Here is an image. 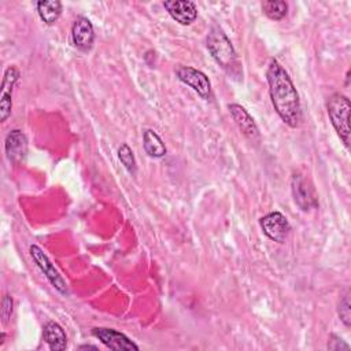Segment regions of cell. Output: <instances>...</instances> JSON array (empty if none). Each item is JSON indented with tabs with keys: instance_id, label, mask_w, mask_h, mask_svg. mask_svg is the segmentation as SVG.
Here are the masks:
<instances>
[{
	"instance_id": "3957f363",
	"label": "cell",
	"mask_w": 351,
	"mask_h": 351,
	"mask_svg": "<svg viewBox=\"0 0 351 351\" xmlns=\"http://www.w3.org/2000/svg\"><path fill=\"white\" fill-rule=\"evenodd\" d=\"M350 99L343 93H333L326 100L329 119L344 145L350 147Z\"/></svg>"
},
{
	"instance_id": "ffe728a7",
	"label": "cell",
	"mask_w": 351,
	"mask_h": 351,
	"mask_svg": "<svg viewBox=\"0 0 351 351\" xmlns=\"http://www.w3.org/2000/svg\"><path fill=\"white\" fill-rule=\"evenodd\" d=\"M12 298L10 295H4L3 300H1V318H3V324H7L11 314H12Z\"/></svg>"
},
{
	"instance_id": "6da1fadb",
	"label": "cell",
	"mask_w": 351,
	"mask_h": 351,
	"mask_svg": "<svg viewBox=\"0 0 351 351\" xmlns=\"http://www.w3.org/2000/svg\"><path fill=\"white\" fill-rule=\"evenodd\" d=\"M266 78L271 104L278 117L291 128L299 126L302 121L299 95L289 74L278 60L271 59L266 71Z\"/></svg>"
},
{
	"instance_id": "7402d4cb",
	"label": "cell",
	"mask_w": 351,
	"mask_h": 351,
	"mask_svg": "<svg viewBox=\"0 0 351 351\" xmlns=\"http://www.w3.org/2000/svg\"><path fill=\"white\" fill-rule=\"evenodd\" d=\"M80 348H81V350H84V348H92V350H97V347H96V346H90V344H85V346H81Z\"/></svg>"
},
{
	"instance_id": "e0dca14e",
	"label": "cell",
	"mask_w": 351,
	"mask_h": 351,
	"mask_svg": "<svg viewBox=\"0 0 351 351\" xmlns=\"http://www.w3.org/2000/svg\"><path fill=\"white\" fill-rule=\"evenodd\" d=\"M262 11L267 18L273 21H280L287 15L288 4L281 0H267L262 3Z\"/></svg>"
},
{
	"instance_id": "277c9868",
	"label": "cell",
	"mask_w": 351,
	"mask_h": 351,
	"mask_svg": "<svg viewBox=\"0 0 351 351\" xmlns=\"http://www.w3.org/2000/svg\"><path fill=\"white\" fill-rule=\"evenodd\" d=\"M291 191L293 196V202L303 211H308L318 204L317 193L311 182L302 176L300 173H293L291 178Z\"/></svg>"
},
{
	"instance_id": "2e32d148",
	"label": "cell",
	"mask_w": 351,
	"mask_h": 351,
	"mask_svg": "<svg viewBox=\"0 0 351 351\" xmlns=\"http://www.w3.org/2000/svg\"><path fill=\"white\" fill-rule=\"evenodd\" d=\"M143 147L144 151L151 158H162L166 155V145L162 138L152 130L145 129L143 133Z\"/></svg>"
},
{
	"instance_id": "8fae6325",
	"label": "cell",
	"mask_w": 351,
	"mask_h": 351,
	"mask_svg": "<svg viewBox=\"0 0 351 351\" xmlns=\"http://www.w3.org/2000/svg\"><path fill=\"white\" fill-rule=\"evenodd\" d=\"M71 40L73 44L81 51H89L92 48L95 41V30L88 18L80 16L74 21L71 27Z\"/></svg>"
},
{
	"instance_id": "5b68a950",
	"label": "cell",
	"mask_w": 351,
	"mask_h": 351,
	"mask_svg": "<svg viewBox=\"0 0 351 351\" xmlns=\"http://www.w3.org/2000/svg\"><path fill=\"white\" fill-rule=\"evenodd\" d=\"M259 225L263 233L276 243H284L289 234L291 225L284 214L280 211H271L259 219Z\"/></svg>"
},
{
	"instance_id": "44dd1931",
	"label": "cell",
	"mask_w": 351,
	"mask_h": 351,
	"mask_svg": "<svg viewBox=\"0 0 351 351\" xmlns=\"http://www.w3.org/2000/svg\"><path fill=\"white\" fill-rule=\"evenodd\" d=\"M328 348L329 350H348L350 346L339 336L336 335H330L329 341H328Z\"/></svg>"
},
{
	"instance_id": "52a82bcc",
	"label": "cell",
	"mask_w": 351,
	"mask_h": 351,
	"mask_svg": "<svg viewBox=\"0 0 351 351\" xmlns=\"http://www.w3.org/2000/svg\"><path fill=\"white\" fill-rule=\"evenodd\" d=\"M176 75L181 82L191 86L200 97L203 99L210 97L211 84L208 77L203 71L193 69L191 66H178L176 69Z\"/></svg>"
},
{
	"instance_id": "5bb4252c",
	"label": "cell",
	"mask_w": 351,
	"mask_h": 351,
	"mask_svg": "<svg viewBox=\"0 0 351 351\" xmlns=\"http://www.w3.org/2000/svg\"><path fill=\"white\" fill-rule=\"evenodd\" d=\"M44 340L52 351H62L67 347V336L63 328L55 322L49 321L44 326Z\"/></svg>"
},
{
	"instance_id": "9a60e30c",
	"label": "cell",
	"mask_w": 351,
	"mask_h": 351,
	"mask_svg": "<svg viewBox=\"0 0 351 351\" xmlns=\"http://www.w3.org/2000/svg\"><path fill=\"white\" fill-rule=\"evenodd\" d=\"M36 7L41 21L47 25H53L62 14V3L58 0H40Z\"/></svg>"
},
{
	"instance_id": "d6986e66",
	"label": "cell",
	"mask_w": 351,
	"mask_h": 351,
	"mask_svg": "<svg viewBox=\"0 0 351 351\" xmlns=\"http://www.w3.org/2000/svg\"><path fill=\"white\" fill-rule=\"evenodd\" d=\"M337 314L340 317V321L346 325L350 326L351 324V307H350V299H348V293L343 295V298L339 302L337 306Z\"/></svg>"
},
{
	"instance_id": "ac0fdd59",
	"label": "cell",
	"mask_w": 351,
	"mask_h": 351,
	"mask_svg": "<svg viewBox=\"0 0 351 351\" xmlns=\"http://www.w3.org/2000/svg\"><path fill=\"white\" fill-rule=\"evenodd\" d=\"M118 158L121 160V163L125 166V169L134 176L137 173V163H136V158L133 155V151L130 149V147L128 144H122L118 148Z\"/></svg>"
},
{
	"instance_id": "7a4b0ae2",
	"label": "cell",
	"mask_w": 351,
	"mask_h": 351,
	"mask_svg": "<svg viewBox=\"0 0 351 351\" xmlns=\"http://www.w3.org/2000/svg\"><path fill=\"white\" fill-rule=\"evenodd\" d=\"M207 49L211 53L213 59L228 73H234L239 66L236 51L223 33V30L218 26H213L207 36Z\"/></svg>"
},
{
	"instance_id": "30bf717a",
	"label": "cell",
	"mask_w": 351,
	"mask_h": 351,
	"mask_svg": "<svg viewBox=\"0 0 351 351\" xmlns=\"http://www.w3.org/2000/svg\"><path fill=\"white\" fill-rule=\"evenodd\" d=\"M163 7L169 12V15L180 25H191L197 18V8L193 1L171 0L165 1Z\"/></svg>"
},
{
	"instance_id": "7c38bea8",
	"label": "cell",
	"mask_w": 351,
	"mask_h": 351,
	"mask_svg": "<svg viewBox=\"0 0 351 351\" xmlns=\"http://www.w3.org/2000/svg\"><path fill=\"white\" fill-rule=\"evenodd\" d=\"M5 154L10 162L19 165L25 160L27 154V138L19 129L11 130L5 137Z\"/></svg>"
},
{
	"instance_id": "8992f818",
	"label": "cell",
	"mask_w": 351,
	"mask_h": 351,
	"mask_svg": "<svg viewBox=\"0 0 351 351\" xmlns=\"http://www.w3.org/2000/svg\"><path fill=\"white\" fill-rule=\"evenodd\" d=\"M29 252L30 256L33 258V261L36 262V265L40 267V270L44 273V276L47 277V280L52 284V287L59 291L60 293H67V285L66 281L63 280V277L59 274V271L55 269L53 263L49 261V258L44 254V251L36 245L32 244L29 247Z\"/></svg>"
},
{
	"instance_id": "9c48e42d",
	"label": "cell",
	"mask_w": 351,
	"mask_h": 351,
	"mask_svg": "<svg viewBox=\"0 0 351 351\" xmlns=\"http://www.w3.org/2000/svg\"><path fill=\"white\" fill-rule=\"evenodd\" d=\"M92 335L110 350H138V346L134 341L112 328H93Z\"/></svg>"
},
{
	"instance_id": "ba28073f",
	"label": "cell",
	"mask_w": 351,
	"mask_h": 351,
	"mask_svg": "<svg viewBox=\"0 0 351 351\" xmlns=\"http://www.w3.org/2000/svg\"><path fill=\"white\" fill-rule=\"evenodd\" d=\"M19 80V70L15 66H8L4 71V78L1 82L0 93V119L5 122L11 115L12 110V90Z\"/></svg>"
},
{
	"instance_id": "4fadbf2b",
	"label": "cell",
	"mask_w": 351,
	"mask_h": 351,
	"mask_svg": "<svg viewBox=\"0 0 351 351\" xmlns=\"http://www.w3.org/2000/svg\"><path fill=\"white\" fill-rule=\"evenodd\" d=\"M229 111H230L233 121L236 122L239 129L243 132V134L247 138H250L251 141H258L259 140V129H258L254 118L248 114V111L243 106L236 104V103L229 104Z\"/></svg>"
}]
</instances>
